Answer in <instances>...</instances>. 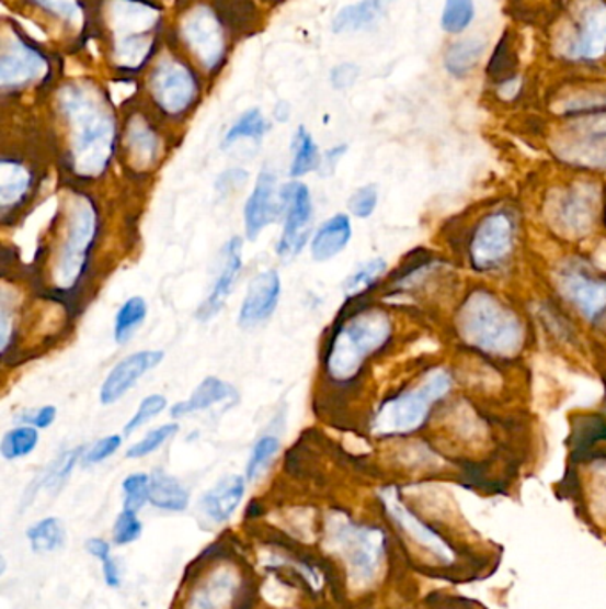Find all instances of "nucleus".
Segmentation results:
<instances>
[{"instance_id":"obj_1","label":"nucleus","mask_w":606,"mask_h":609,"mask_svg":"<svg viewBox=\"0 0 606 609\" xmlns=\"http://www.w3.org/2000/svg\"><path fill=\"white\" fill-rule=\"evenodd\" d=\"M59 105L70 127L71 165L77 176L84 179L102 176L116 145L113 111L90 84L65 86Z\"/></svg>"},{"instance_id":"obj_2","label":"nucleus","mask_w":606,"mask_h":609,"mask_svg":"<svg viewBox=\"0 0 606 609\" xmlns=\"http://www.w3.org/2000/svg\"><path fill=\"white\" fill-rule=\"evenodd\" d=\"M554 61L576 70L606 63V0H568L548 36Z\"/></svg>"},{"instance_id":"obj_3","label":"nucleus","mask_w":606,"mask_h":609,"mask_svg":"<svg viewBox=\"0 0 606 609\" xmlns=\"http://www.w3.org/2000/svg\"><path fill=\"white\" fill-rule=\"evenodd\" d=\"M457 331L470 348L499 359H513L525 345L519 316L484 289L473 291L462 303Z\"/></svg>"},{"instance_id":"obj_4","label":"nucleus","mask_w":606,"mask_h":609,"mask_svg":"<svg viewBox=\"0 0 606 609\" xmlns=\"http://www.w3.org/2000/svg\"><path fill=\"white\" fill-rule=\"evenodd\" d=\"M393 325L386 312L367 308L343 322L331 337L330 350L325 354V369L336 382L353 380L368 357L388 345Z\"/></svg>"},{"instance_id":"obj_5","label":"nucleus","mask_w":606,"mask_h":609,"mask_svg":"<svg viewBox=\"0 0 606 609\" xmlns=\"http://www.w3.org/2000/svg\"><path fill=\"white\" fill-rule=\"evenodd\" d=\"M451 387L454 379L447 369L428 371L416 385L382 403L371 422V431L381 437L414 433L425 425L433 406L448 396Z\"/></svg>"},{"instance_id":"obj_6","label":"nucleus","mask_w":606,"mask_h":609,"mask_svg":"<svg viewBox=\"0 0 606 609\" xmlns=\"http://www.w3.org/2000/svg\"><path fill=\"white\" fill-rule=\"evenodd\" d=\"M325 545L342 557L347 567L348 583L365 588L376 582L385 560V533L381 529L353 525L342 515H333L328 522Z\"/></svg>"},{"instance_id":"obj_7","label":"nucleus","mask_w":606,"mask_h":609,"mask_svg":"<svg viewBox=\"0 0 606 609\" xmlns=\"http://www.w3.org/2000/svg\"><path fill=\"white\" fill-rule=\"evenodd\" d=\"M114 56L128 70L141 68L156 50L159 11L146 0H111Z\"/></svg>"},{"instance_id":"obj_8","label":"nucleus","mask_w":606,"mask_h":609,"mask_svg":"<svg viewBox=\"0 0 606 609\" xmlns=\"http://www.w3.org/2000/svg\"><path fill=\"white\" fill-rule=\"evenodd\" d=\"M562 165L579 170H606V113L579 114L562 120L550 137Z\"/></svg>"},{"instance_id":"obj_9","label":"nucleus","mask_w":606,"mask_h":609,"mask_svg":"<svg viewBox=\"0 0 606 609\" xmlns=\"http://www.w3.org/2000/svg\"><path fill=\"white\" fill-rule=\"evenodd\" d=\"M99 214L93 202L88 196H77L70 205L68 214L67 236L62 239L59 256H57L54 280L62 291L73 289L82 279L91 246L96 237Z\"/></svg>"},{"instance_id":"obj_10","label":"nucleus","mask_w":606,"mask_h":609,"mask_svg":"<svg viewBox=\"0 0 606 609\" xmlns=\"http://www.w3.org/2000/svg\"><path fill=\"white\" fill-rule=\"evenodd\" d=\"M546 219L557 234L568 239H582L594 230L602 213V190L596 182L551 191L546 202Z\"/></svg>"},{"instance_id":"obj_11","label":"nucleus","mask_w":606,"mask_h":609,"mask_svg":"<svg viewBox=\"0 0 606 609\" xmlns=\"http://www.w3.org/2000/svg\"><path fill=\"white\" fill-rule=\"evenodd\" d=\"M516 245V219L507 211H494L482 217L471 236L470 262L474 270L493 271L507 262Z\"/></svg>"},{"instance_id":"obj_12","label":"nucleus","mask_w":606,"mask_h":609,"mask_svg":"<svg viewBox=\"0 0 606 609\" xmlns=\"http://www.w3.org/2000/svg\"><path fill=\"white\" fill-rule=\"evenodd\" d=\"M560 296L587 322L606 316V277L582 262H565L557 273Z\"/></svg>"},{"instance_id":"obj_13","label":"nucleus","mask_w":606,"mask_h":609,"mask_svg":"<svg viewBox=\"0 0 606 609\" xmlns=\"http://www.w3.org/2000/svg\"><path fill=\"white\" fill-rule=\"evenodd\" d=\"M153 100L165 114L179 116L188 111L199 95L194 71L176 59H162L150 77Z\"/></svg>"},{"instance_id":"obj_14","label":"nucleus","mask_w":606,"mask_h":609,"mask_svg":"<svg viewBox=\"0 0 606 609\" xmlns=\"http://www.w3.org/2000/svg\"><path fill=\"white\" fill-rule=\"evenodd\" d=\"M182 38L207 71L221 67L226 56V36L221 22L207 5L188 11L182 22Z\"/></svg>"},{"instance_id":"obj_15","label":"nucleus","mask_w":606,"mask_h":609,"mask_svg":"<svg viewBox=\"0 0 606 609\" xmlns=\"http://www.w3.org/2000/svg\"><path fill=\"white\" fill-rule=\"evenodd\" d=\"M282 200L287 208L283 234L277 243V256L290 259L302 250L308 241L313 222V202L311 194L301 182H290L282 191Z\"/></svg>"},{"instance_id":"obj_16","label":"nucleus","mask_w":606,"mask_h":609,"mask_svg":"<svg viewBox=\"0 0 606 609\" xmlns=\"http://www.w3.org/2000/svg\"><path fill=\"white\" fill-rule=\"evenodd\" d=\"M47 68L43 54L24 40H5L0 57V82L4 88H22L38 81Z\"/></svg>"},{"instance_id":"obj_17","label":"nucleus","mask_w":606,"mask_h":609,"mask_svg":"<svg viewBox=\"0 0 606 609\" xmlns=\"http://www.w3.org/2000/svg\"><path fill=\"white\" fill-rule=\"evenodd\" d=\"M164 360V351L145 350L128 354L119 364L111 369L104 385L100 388V402L108 406L119 402L148 371Z\"/></svg>"},{"instance_id":"obj_18","label":"nucleus","mask_w":606,"mask_h":609,"mask_svg":"<svg viewBox=\"0 0 606 609\" xmlns=\"http://www.w3.org/2000/svg\"><path fill=\"white\" fill-rule=\"evenodd\" d=\"M282 296V279L276 270H265L251 280L239 312V325L244 328L267 322Z\"/></svg>"},{"instance_id":"obj_19","label":"nucleus","mask_w":606,"mask_h":609,"mask_svg":"<svg viewBox=\"0 0 606 609\" xmlns=\"http://www.w3.org/2000/svg\"><path fill=\"white\" fill-rule=\"evenodd\" d=\"M382 503L388 508L391 519L396 520L397 525L404 529V533L408 534L409 539L419 543L420 548L427 549L428 553L433 554L437 560H442L443 563H451L454 551H451L450 543L445 542L433 528L423 525L422 520L416 515H413V511H409L399 501L396 492L386 490L382 494Z\"/></svg>"},{"instance_id":"obj_20","label":"nucleus","mask_w":606,"mask_h":609,"mask_svg":"<svg viewBox=\"0 0 606 609\" xmlns=\"http://www.w3.org/2000/svg\"><path fill=\"white\" fill-rule=\"evenodd\" d=\"M279 199L277 194V180L273 171H262L253 193L245 202V234L254 241L260 236V232L268 227L276 219L279 213Z\"/></svg>"},{"instance_id":"obj_21","label":"nucleus","mask_w":606,"mask_h":609,"mask_svg":"<svg viewBox=\"0 0 606 609\" xmlns=\"http://www.w3.org/2000/svg\"><path fill=\"white\" fill-rule=\"evenodd\" d=\"M551 111L569 119L579 114L606 113V82H574L551 99Z\"/></svg>"},{"instance_id":"obj_22","label":"nucleus","mask_w":606,"mask_h":609,"mask_svg":"<svg viewBox=\"0 0 606 609\" xmlns=\"http://www.w3.org/2000/svg\"><path fill=\"white\" fill-rule=\"evenodd\" d=\"M240 270H242V239L233 237L222 251V266L216 284L211 287L208 298L199 307L198 317L202 322H208L210 317L216 316L217 312L225 307V302L230 296L237 279H239Z\"/></svg>"},{"instance_id":"obj_23","label":"nucleus","mask_w":606,"mask_h":609,"mask_svg":"<svg viewBox=\"0 0 606 609\" xmlns=\"http://www.w3.org/2000/svg\"><path fill=\"white\" fill-rule=\"evenodd\" d=\"M239 577L231 568H217L191 594L187 609H228L236 597Z\"/></svg>"},{"instance_id":"obj_24","label":"nucleus","mask_w":606,"mask_h":609,"mask_svg":"<svg viewBox=\"0 0 606 609\" xmlns=\"http://www.w3.org/2000/svg\"><path fill=\"white\" fill-rule=\"evenodd\" d=\"M245 494V480L239 474L222 477L203 496L202 508L214 522H226L236 514Z\"/></svg>"},{"instance_id":"obj_25","label":"nucleus","mask_w":606,"mask_h":609,"mask_svg":"<svg viewBox=\"0 0 606 609\" xmlns=\"http://www.w3.org/2000/svg\"><path fill=\"white\" fill-rule=\"evenodd\" d=\"M485 50H488V42L479 36L451 42L443 54V68L457 81H465L479 68Z\"/></svg>"},{"instance_id":"obj_26","label":"nucleus","mask_w":606,"mask_h":609,"mask_svg":"<svg viewBox=\"0 0 606 609\" xmlns=\"http://www.w3.org/2000/svg\"><path fill=\"white\" fill-rule=\"evenodd\" d=\"M397 0H359L345 5L333 20V33H359L374 27Z\"/></svg>"},{"instance_id":"obj_27","label":"nucleus","mask_w":606,"mask_h":609,"mask_svg":"<svg viewBox=\"0 0 606 609\" xmlns=\"http://www.w3.org/2000/svg\"><path fill=\"white\" fill-rule=\"evenodd\" d=\"M353 237V225L347 214H334L317 230L311 241V257L317 262H325L345 250Z\"/></svg>"},{"instance_id":"obj_28","label":"nucleus","mask_w":606,"mask_h":609,"mask_svg":"<svg viewBox=\"0 0 606 609\" xmlns=\"http://www.w3.org/2000/svg\"><path fill=\"white\" fill-rule=\"evenodd\" d=\"M230 399L237 402L236 388L231 387L230 383L217 379V376H208L199 383L198 388L194 391L193 396L188 397L187 402L176 403L171 408V416L174 419H180V417L188 416V414L208 410L210 406L221 402H230Z\"/></svg>"},{"instance_id":"obj_29","label":"nucleus","mask_w":606,"mask_h":609,"mask_svg":"<svg viewBox=\"0 0 606 609\" xmlns=\"http://www.w3.org/2000/svg\"><path fill=\"white\" fill-rule=\"evenodd\" d=\"M127 150L130 161L137 168L156 165L159 157L160 142L150 123L141 116H134L127 125Z\"/></svg>"},{"instance_id":"obj_30","label":"nucleus","mask_w":606,"mask_h":609,"mask_svg":"<svg viewBox=\"0 0 606 609\" xmlns=\"http://www.w3.org/2000/svg\"><path fill=\"white\" fill-rule=\"evenodd\" d=\"M150 503L160 510L182 511L188 506V492L176 477L156 471L151 474Z\"/></svg>"},{"instance_id":"obj_31","label":"nucleus","mask_w":606,"mask_h":609,"mask_svg":"<svg viewBox=\"0 0 606 609\" xmlns=\"http://www.w3.org/2000/svg\"><path fill=\"white\" fill-rule=\"evenodd\" d=\"M31 188V171L20 162L2 161L0 168V203L2 207H13L27 194Z\"/></svg>"},{"instance_id":"obj_32","label":"nucleus","mask_w":606,"mask_h":609,"mask_svg":"<svg viewBox=\"0 0 606 609\" xmlns=\"http://www.w3.org/2000/svg\"><path fill=\"white\" fill-rule=\"evenodd\" d=\"M291 154H294V157H291L290 176L294 179L305 177L306 173L319 168V148H317L313 137L305 127L297 128L294 143H291Z\"/></svg>"},{"instance_id":"obj_33","label":"nucleus","mask_w":606,"mask_h":609,"mask_svg":"<svg viewBox=\"0 0 606 609\" xmlns=\"http://www.w3.org/2000/svg\"><path fill=\"white\" fill-rule=\"evenodd\" d=\"M146 314H148V305L141 296H134L123 303L118 314H116V322H114V339L119 345H125L134 331L145 323Z\"/></svg>"},{"instance_id":"obj_34","label":"nucleus","mask_w":606,"mask_h":609,"mask_svg":"<svg viewBox=\"0 0 606 609\" xmlns=\"http://www.w3.org/2000/svg\"><path fill=\"white\" fill-rule=\"evenodd\" d=\"M27 539L34 553H53L62 548L67 534L62 529L61 520L48 517L27 529Z\"/></svg>"},{"instance_id":"obj_35","label":"nucleus","mask_w":606,"mask_h":609,"mask_svg":"<svg viewBox=\"0 0 606 609\" xmlns=\"http://www.w3.org/2000/svg\"><path fill=\"white\" fill-rule=\"evenodd\" d=\"M474 0H445L442 10L443 33L459 36L474 22Z\"/></svg>"},{"instance_id":"obj_36","label":"nucleus","mask_w":606,"mask_h":609,"mask_svg":"<svg viewBox=\"0 0 606 609\" xmlns=\"http://www.w3.org/2000/svg\"><path fill=\"white\" fill-rule=\"evenodd\" d=\"M38 442V428L28 425L19 426V428L8 431V433L2 437L0 454L4 456V460L25 459V456L33 453Z\"/></svg>"},{"instance_id":"obj_37","label":"nucleus","mask_w":606,"mask_h":609,"mask_svg":"<svg viewBox=\"0 0 606 609\" xmlns=\"http://www.w3.org/2000/svg\"><path fill=\"white\" fill-rule=\"evenodd\" d=\"M517 57L514 43L508 34L503 33L499 45L494 47L493 56L489 57L488 76L493 79L494 86L516 77Z\"/></svg>"},{"instance_id":"obj_38","label":"nucleus","mask_w":606,"mask_h":609,"mask_svg":"<svg viewBox=\"0 0 606 609\" xmlns=\"http://www.w3.org/2000/svg\"><path fill=\"white\" fill-rule=\"evenodd\" d=\"M268 131L267 120L264 119V114L260 109H250L245 111L233 127L226 133L225 145H233V143L239 142V139H254V142H260L265 133Z\"/></svg>"},{"instance_id":"obj_39","label":"nucleus","mask_w":606,"mask_h":609,"mask_svg":"<svg viewBox=\"0 0 606 609\" xmlns=\"http://www.w3.org/2000/svg\"><path fill=\"white\" fill-rule=\"evenodd\" d=\"M279 448H282V442L274 435H265L254 444L250 462H248V469H245L248 482H256V480L262 477V474L267 471L268 465L276 459Z\"/></svg>"},{"instance_id":"obj_40","label":"nucleus","mask_w":606,"mask_h":609,"mask_svg":"<svg viewBox=\"0 0 606 609\" xmlns=\"http://www.w3.org/2000/svg\"><path fill=\"white\" fill-rule=\"evenodd\" d=\"M80 454H82V448L70 449V451H65L59 459L54 460L53 465H48L47 471L42 474L38 488L56 490L61 487L62 483L67 482L70 474L73 473Z\"/></svg>"},{"instance_id":"obj_41","label":"nucleus","mask_w":606,"mask_h":609,"mask_svg":"<svg viewBox=\"0 0 606 609\" xmlns=\"http://www.w3.org/2000/svg\"><path fill=\"white\" fill-rule=\"evenodd\" d=\"M386 271L385 259H371L367 264L362 266L356 273L348 277L347 282L343 285L347 296H357V294L365 293L371 285L376 284L377 280L381 279Z\"/></svg>"},{"instance_id":"obj_42","label":"nucleus","mask_w":606,"mask_h":609,"mask_svg":"<svg viewBox=\"0 0 606 609\" xmlns=\"http://www.w3.org/2000/svg\"><path fill=\"white\" fill-rule=\"evenodd\" d=\"M150 482L151 477L148 474H130L123 480V494H125L123 510L137 514L146 503L150 501Z\"/></svg>"},{"instance_id":"obj_43","label":"nucleus","mask_w":606,"mask_h":609,"mask_svg":"<svg viewBox=\"0 0 606 609\" xmlns=\"http://www.w3.org/2000/svg\"><path fill=\"white\" fill-rule=\"evenodd\" d=\"M179 430L180 426L176 422H171V425L160 426L157 430L150 431L145 439L139 440L133 448H128V459H142V456L156 453L174 433H179Z\"/></svg>"},{"instance_id":"obj_44","label":"nucleus","mask_w":606,"mask_h":609,"mask_svg":"<svg viewBox=\"0 0 606 609\" xmlns=\"http://www.w3.org/2000/svg\"><path fill=\"white\" fill-rule=\"evenodd\" d=\"M165 406H168V399L162 394H151V396L145 397L136 414H134L133 419L128 420L127 425H125V433H134V431L139 430L148 420L162 414L165 410Z\"/></svg>"},{"instance_id":"obj_45","label":"nucleus","mask_w":606,"mask_h":609,"mask_svg":"<svg viewBox=\"0 0 606 609\" xmlns=\"http://www.w3.org/2000/svg\"><path fill=\"white\" fill-rule=\"evenodd\" d=\"M142 533L141 520L137 519L134 511L123 510L118 515V520L114 525L113 534L114 542L118 545H127V543L136 542Z\"/></svg>"},{"instance_id":"obj_46","label":"nucleus","mask_w":606,"mask_h":609,"mask_svg":"<svg viewBox=\"0 0 606 609\" xmlns=\"http://www.w3.org/2000/svg\"><path fill=\"white\" fill-rule=\"evenodd\" d=\"M377 200H379V193H377L376 185H363L356 193L348 200V211L356 217H370L376 211Z\"/></svg>"},{"instance_id":"obj_47","label":"nucleus","mask_w":606,"mask_h":609,"mask_svg":"<svg viewBox=\"0 0 606 609\" xmlns=\"http://www.w3.org/2000/svg\"><path fill=\"white\" fill-rule=\"evenodd\" d=\"M42 10L56 14L57 19L67 20L70 24H79L82 19L79 0H33Z\"/></svg>"},{"instance_id":"obj_48","label":"nucleus","mask_w":606,"mask_h":609,"mask_svg":"<svg viewBox=\"0 0 606 609\" xmlns=\"http://www.w3.org/2000/svg\"><path fill=\"white\" fill-rule=\"evenodd\" d=\"M119 448H122V437L119 435H108V437L99 440L96 444L91 446L90 451L84 454V462L88 465L104 462V460L111 459Z\"/></svg>"},{"instance_id":"obj_49","label":"nucleus","mask_w":606,"mask_h":609,"mask_svg":"<svg viewBox=\"0 0 606 609\" xmlns=\"http://www.w3.org/2000/svg\"><path fill=\"white\" fill-rule=\"evenodd\" d=\"M359 74H362L359 67H356L353 63H342L331 71V84H333L334 90H348L351 86L356 84Z\"/></svg>"},{"instance_id":"obj_50","label":"nucleus","mask_w":606,"mask_h":609,"mask_svg":"<svg viewBox=\"0 0 606 609\" xmlns=\"http://www.w3.org/2000/svg\"><path fill=\"white\" fill-rule=\"evenodd\" d=\"M56 417V406L47 405L42 406V408H36V410L27 411V414L20 417L19 420L20 422H24V425L34 426V428H38V430H45L48 426L54 425Z\"/></svg>"},{"instance_id":"obj_51","label":"nucleus","mask_w":606,"mask_h":609,"mask_svg":"<svg viewBox=\"0 0 606 609\" xmlns=\"http://www.w3.org/2000/svg\"><path fill=\"white\" fill-rule=\"evenodd\" d=\"M85 548H88V551H90L94 557H99L100 562H105V560L111 557V545H108L105 540L91 539Z\"/></svg>"},{"instance_id":"obj_52","label":"nucleus","mask_w":606,"mask_h":609,"mask_svg":"<svg viewBox=\"0 0 606 609\" xmlns=\"http://www.w3.org/2000/svg\"><path fill=\"white\" fill-rule=\"evenodd\" d=\"M102 565H104V577L107 586H111V588H118L119 571L118 567H116V563L113 562V557H108V560L102 562Z\"/></svg>"},{"instance_id":"obj_53","label":"nucleus","mask_w":606,"mask_h":609,"mask_svg":"<svg viewBox=\"0 0 606 609\" xmlns=\"http://www.w3.org/2000/svg\"><path fill=\"white\" fill-rule=\"evenodd\" d=\"M274 116H276L277 122H288V119H290V104L288 102H279L276 105V111H274Z\"/></svg>"}]
</instances>
